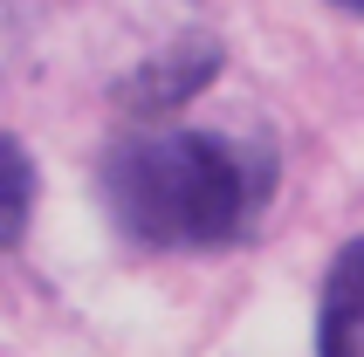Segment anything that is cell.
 <instances>
[{
    "label": "cell",
    "mask_w": 364,
    "mask_h": 357,
    "mask_svg": "<svg viewBox=\"0 0 364 357\" xmlns=\"http://www.w3.org/2000/svg\"><path fill=\"white\" fill-rule=\"evenodd\" d=\"M275 193V151L227 131H138L103 159V206L124 240L213 255L255 234Z\"/></svg>",
    "instance_id": "obj_1"
},
{
    "label": "cell",
    "mask_w": 364,
    "mask_h": 357,
    "mask_svg": "<svg viewBox=\"0 0 364 357\" xmlns=\"http://www.w3.org/2000/svg\"><path fill=\"white\" fill-rule=\"evenodd\" d=\"M316 357H364V240L330 261L323 316H316Z\"/></svg>",
    "instance_id": "obj_2"
},
{
    "label": "cell",
    "mask_w": 364,
    "mask_h": 357,
    "mask_svg": "<svg viewBox=\"0 0 364 357\" xmlns=\"http://www.w3.org/2000/svg\"><path fill=\"white\" fill-rule=\"evenodd\" d=\"M28 213H35V165L14 138H0V255L21 240Z\"/></svg>",
    "instance_id": "obj_3"
},
{
    "label": "cell",
    "mask_w": 364,
    "mask_h": 357,
    "mask_svg": "<svg viewBox=\"0 0 364 357\" xmlns=\"http://www.w3.org/2000/svg\"><path fill=\"white\" fill-rule=\"evenodd\" d=\"M337 7H350V14H364V0H337Z\"/></svg>",
    "instance_id": "obj_4"
}]
</instances>
